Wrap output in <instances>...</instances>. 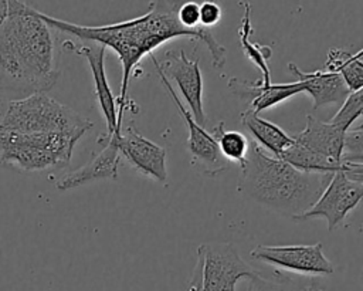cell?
I'll return each mask as SVG.
<instances>
[{
  "label": "cell",
  "instance_id": "obj_1",
  "mask_svg": "<svg viewBox=\"0 0 363 291\" xmlns=\"http://www.w3.org/2000/svg\"><path fill=\"white\" fill-rule=\"evenodd\" d=\"M179 3L153 1L149 10L138 17L105 26H81L74 24L40 11L41 18L55 31L67 33L79 41L98 43L105 48L116 53L122 65L121 92L118 97V122L122 126L123 112L133 108V102L128 98L129 81L133 70L145 55H152L153 50L162 44L180 37H189L201 41L211 54V62L216 68L225 64V48L221 45L211 31L204 27L186 28L177 18ZM136 112V109L133 108Z\"/></svg>",
  "mask_w": 363,
  "mask_h": 291
},
{
  "label": "cell",
  "instance_id": "obj_2",
  "mask_svg": "<svg viewBox=\"0 0 363 291\" xmlns=\"http://www.w3.org/2000/svg\"><path fill=\"white\" fill-rule=\"evenodd\" d=\"M55 37L40 10L9 0L0 18V89L27 95L51 89L60 77Z\"/></svg>",
  "mask_w": 363,
  "mask_h": 291
},
{
  "label": "cell",
  "instance_id": "obj_3",
  "mask_svg": "<svg viewBox=\"0 0 363 291\" xmlns=\"http://www.w3.org/2000/svg\"><path fill=\"white\" fill-rule=\"evenodd\" d=\"M335 173L303 172L269 156L255 142L241 166L238 192L278 213L298 219L319 199Z\"/></svg>",
  "mask_w": 363,
  "mask_h": 291
},
{
  "label": "cell",
  "instance_id": "obj_4",
  "mask_svg": "<svg viewBox=\"0 0 363 291\" xmlns=\"http://www.w3.org/2000/svg\"><path fill=\"white\" fill-rule=\"evenodd\" d=\"M92 121L48 97L35 92L20 99H0V131L18 133H61L82 138Z\"/></svg>",
  "mask_w": 363,
  "mask_h": 291
},
{
  "label": "cell",
  "instance_id": "obj_5",
  "mask_svg": "<svg viewBox=\"0 0 363 291\" xmlns=\"http://www.w3.org/2000/svg\"><path fill=\"white\" fill-rule=\"evenodd\" d=\"M79 139L61 133L0 131V165L21 173H54L69 165Z\"/></svg>",
  "mask_w": 363,
  "mask_h": 291
},
{
  "label": "cell",
  "instance_id": "obj_6",
  "mask_svg": "<svg viewBox=\"0 0 363 291\" xmlns=\"http://www.w3.org/2000/svg\"><path fill=\"white\" fill-rule=\"evenodd\" d=\"M254 274L257 271L241 258L234 244H200L189 291H235L238 280Z\"/></svg>",
  "mask_w": 363,
  "mask_h": 291
},
{
  "label": "cell",
  "instance_id": "obj_7",
  "mask_svg": "<svg viewBox=\"0 0 363 291\" xmlns=\"http://www.w3.org/2000/svg\"><path fill=\"white\" fill-rule=\"evenodd\" d=\"M149 57L157 71H160L167 79H173L176 82L189 105L193 119L203 126L207 116L203 106V77L199 61L189 58L182 48L166 51L162 61H157L153 54Z\"/></svg>",
  "mask_w": 363,
  "mask_h": 291
},
{
  "label": "cell",
  "instance_id": "obj_8",
  "mask_svg": "<svg viewBox=\"0 0 363 291\" xmlns=\"http://www.w3.org/2000/svg\"><path fill=\"white\" fill-rule=\"evenodd\" d=\"M62 48L75 53L79 57H84L91 68V74L94 78V89L95 99L98 102L99 111L106 123V132L99 136L98 143H104L109 139L115 132H118L122 126L118 122V101L113 97V92L109 87L106 72H105V51L106 48L98 43L89 41H74L65 40L62 43Z\"/></svg>",
  "mask_w": 363,
  "mask_h": 291
},
{
  "label": "cell",
  "instance_id": "obj_9",
  "mask_svg": "<svg viewBox=\"0 0 363 291\" xmlns=\"http://www.w3.org/2000/svg\"><path fill=\"white\" fill-rule=\"evenodd\" d=\"M363 200V183L336 172L315 204L296 220L323 217L332 231Z\"/></svg>",
  "mask_w": 363,
  "mask_h": 291
},
{
  "label": "cell",
  "instance_id": "obj_10",
  "mask_svg": "<svg viewBox=\"0 0 363 291\" xmlns=\"http://www.w3.org/2000/svg\"><path fill=\"white\" fill-rule=\"evenodd\" d=\"M250 256L299 274L328 275L333 273L332 263L323 254L322 243L311 246H257Z\"/></svg>",
  "mask_w": 363,
  "mask_h": 291
},
{
  "label": "cell",
  "instance_id": "obj_11",
  "mask_svg": "<svg viewBox=\"0 0 363 291\" xmlns=\"http://www.w3.org/2000/svg\"><path fill=\"white\" fill-rule=\"evenodd\" d=\"M112 138L116 142L121 159H125L142 175L160 183L166 182L167 168L164 148L140 135L133 125H122Z\"/></svg>",
  "mask_w": 363,
  "mask_h": 291
},
{
  "label": "cell",
  "instance_id": "obj_12",
  "mask_svg": "<svg viewBox=\"0 0 363 291\" xmlns=\"http://www.w3.org/2000/svg\"><path fill=\"white\" fill-rule=\"evenodd\" d=\"M157 74L160 77L163 87L167 89L173 104L176 105L177 111L180 112L182 118L186 123V128L189 131L187 148H189V152L193 155L194 160H199L204 166L206 172L210 175H217L218 172L225 170L228 168V162L220 153L218 145H217L216 139L213 138V135L210 132H207L201 125H199L193 119L190 111H187V108L183 105L180 98L176 95V91H174L172 82L160 71H157Z\"/></svg>",
  "mask_w": 363,
  "mask_h": 291
},
{
  "label": "cell",
  "instance_id": "obj_13",
  "mask_svg": "<svg viewBox=\"0 0 363 291\" xmlns=\"http://www.w3.org/2000/svg\"><path fill=\"white\" fill-rule=\"evenodd\" d=\"M119 163L121 155L115 139L111 136L104 142V148L99 153H96L81 168L62 175L55 182V187L58 190H68L95 180L116 179Z\"/></svg>",
  "mask_w": 363,
  "mask_h": 291
},
{
  "label": "cell",
  "instance_id": "obj_14",
  "mask_svg": "<svg viewBox=\"0 0 363 291\" xmlns=\"http://www.w3.org/2000/svg\"><path fill=\"white\" fill-rule=\"evenodd\" d=\"M346 132L347 131H343L330 122H323L308 114L305 128L292 136V139L308 150H312L329 160L343 163L342 153Z\"/></svg>",
  "mask_w": 363,
  "mask_h": 291
},
{
  "label": "cell",
  "instance_id": "obj_15",
  "mask_svg": "<svg viewBox=\"0 0 363 291\" xmlns=\"http://www.w3.org/2000/svg\"><path fill=\"white\" fill-rule=\"evenodd\" d=\"M228 88L238 97L250 99V109L259 114L296 94L305 92V87L301 81L289 84H271L262 85L259 81H244L238 78H231L228 81Z\"/></svg>",
  "mask_w": 363,
  "mask_h": 291
},
{
  "label": "cell",
  "instance_id": "obj_16",
  "mask_svg": "<svg viewBox=\"0 0 363 291\" xmlns=\"http://www.w3.org/2000/svg\"><path fill=\"white\" fill-rule=\"evenodd\" d=\"M288 68L303 84L305 92L312 97L313 109L329 104L342 105L349 95V89L337 72H329L322 70L302 71L294 62H289Z\"/></svg>",
  "mask_w": 363,
  "mask_h": 291
},
{
  "label": "cell",
  "instance_id": "obj_17",
  "mask_svg": "<svg viewBox=\"0 0 363 291\" xmlns=\"http://www.w3.org/2000/svg\"><path fill=\"white\" fill-rule=\"evenodd\" d=\"M241 123L254 136L255 142L264 149H268L274 158H281V155L294 143L292 136H289L278 125L269 122L255 114L252 109H247L241 114Z\"/></svg>",
  "mask_w": 363,
  "mask_h": 291
},
{
  "label": "cell",
  "instance_id": "obj_18",
  "mask_svg": "<svg viewBox=\"0 0 363 291\" xmlns=\"http://www.w3.org/2000/svg\"><path fill=\"white\" fill-rule=\"evenodd\" d=\"M363 48L350 54L340 48H332L328 53L326 71L337 72L346 84L349 92L357 91L363 87Z\"/></svg>",
  "mask_w": 363,
  "mask_h": 291
},
{
  "label": "cell",
  "instance_id": "obj_19",
  "mask_svg": "<svg viewBox=\"0 0 363 291\" xmlns=\"http://www.w3.org/2000/svg\"><path fill=\"white\" fill-rule=\"evenodd\" d=\"M244 13L241 18V24L238 28V40L241 44V48L247 58L259 68L262 77L259 82L262 85H271V71L268 67V58L271 57V48L268 45H259L257 43H252L250 40V35L252 34L254 28L251 24V6L250 3H242Z\"/></svg>",
  "mask_w": 363,
  "mask_h": 291
},
{
  "label": "cell",
  "instance_id": "obj_20",
  "mask_svg": "<svg viewBox=\"0 0 363 291\" xmlns=\"http://www.w3.org/2000/svg\"><path fill=\"white\" fill-rule=\"evenodd\" d=\"M284 162L292 165L294 168L303 170V172H316V173H336L345 169V163H337L333 160H329L312 150H308L306 148L292 143L282 155L281 158Z\"/></svg>",
  "mask_w": 363,
  "mask_h": 291
},
{
  "label": "cell",
  "instance_id": "obj_21",
  "mask_svg": "<svg viewBox=\"0 0 363 291\" xmlns=\"http://www.w3.org/2000/svg\"><path fill=\"white\" fill-rule=\"evenodd\" d=\"M213 138L216 139L220 153L223 158L228 162H237L240 168L244 165L248 150H250V142L244 133L234 129H225L224 122H218L213 131Z\"/></svg>",
  "mask_w": 363,
  "mask_h": 291
},
{
  "label": "cell",
  "instance_id": "obj_22",
  "mask_svg": "<svg viewBox=\"0 0 363 291\" xmlns=\"http://www.w3.org/2000/svg\"><path fill=\"white\" fill-rule=\"evenodd\" d=\"M360 116H363V87L357 91L349 92L347 98L329 122L343 131H349L352 123Z\"/></svg>",
  "mask_w": 363,
  "mask_h": 291
},
{
  "label": "cell",
  "instance_id": "obj_23",
  "mask_svg": "<svg viewBox=\"0 0 363 291\" xmlns=\"http://www.w3.org/2000/svg\"><path fill=\"white\" fill-rule=\"evenodd\" d=\"M342 162L363 165V128L349 129L345 133Z\"/></svg>",
  "mask_w": 363,
  "mask_h": 291
},
{
  "label": "cell",
  "instance_id": "obj_24",
  "mask_svg": "<svg viewBox=\"0 0 363 291\" xmlns=\"http://www.w3.org/2000/svg\"><path fill=\"white\" fill-rule=\"evenodd\" d=\"M177 18L186 28L200 27V4L196 1H184L179 4Z\"/></svg>",
  "mask_w": 363,
  "mask_h": 291
},
{
  "label": "cell",
  "instance_id": "obj_25",
  "mask_svg": "<svg viewBox=\"0 0 363 291\" xmlns=\"http://www.w3.org/2000/svg\"><path fill=\"white\" fill-rule=\"evenodd\" d=\"M221 18V9L214 1H203L200 4V26L204 28L216 26Z\"/></svg>",
  "mask_w": 363,
  "mask_h": 291
},
{
  "label": "cell",
  "instance_id": "obj_26",
  "mask_svg": "<svg viewBox=\"0 0 363 291\" xmlns=\"http://www.w3.org/2000/svg\"><path fill=\"white\" fill-rule=\"evenodd\" d=\"M247 291H284V288L275 282L268 281L257 273L251 278H248Z\"/></svg>",
  "mask_w": 363,
  "mask_h": 291
},
{
  "label": "cell",
  "instance_id": "obj_27",
  "mask_svg": "<svg viewBox=\"0 0 363 291\" xmlns=\"http://www.w3.org/2000/svg\"><path fill=\"white\" fill-rule=\"evenodd\" d=\"M343 172H345L349 177H352V179H354V180L360 182V183H363V165L345 163V169H343Z\"/></svg>",
  "mask_w": 363,
  "mask_h": 291
},
{
  "label": "cell",
  "instance_id": "obj_28",
  "mask_svg": "<svg viewBox=\"0 0 363 291\" xmlns=\"http://www.w3.org/2000/svg\"><path fill=\"white\" fill-rule=\"evenodd\" d=\"M7 7H9V0H1V1H0V18H1L3 14L7 11Z\"/></svg>",
  "mask_w": 363,
  "mask_h": 291
},
{
  "label": "cell",
  "instance_id": "obj_29",
  "mask_svg": "<svg viewBox=\"0 0 363 291\" xmlns=\"http://www.w3.org/2000/svg\"><path fill=\"white\" fill-rule=\"evenodd\" d=\"M303 291H323V290H319L316 287H306Z\"/></svg>",
  "mask_w": 363,
  "mask_h": 291
},
{
  "label": "cell",
  "instance_id": "obj_30",
  "mask_svg": "<svg viewBox=\"0 0 363 291\" xmlns=\"http://www.w3.org/2000/svg\"><path fill=\"white\" fill-rule=\"evenodd\" d=\"M359 128H363V123H362V125H360V126H359Z\"/></svg>",
  "mask_w": 363,
  "mask_h": 291
}]
</instances>
